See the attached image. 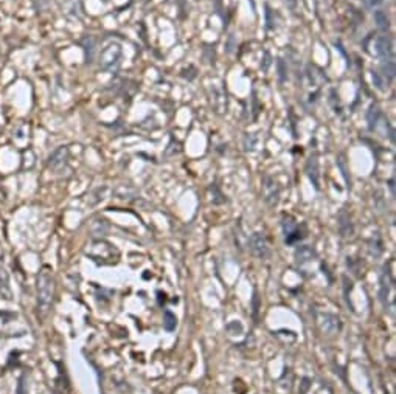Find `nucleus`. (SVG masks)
I'll return each instance as SVG.
<instances>
[{"instance_id":"nucleus-10","label":"nucleus","mask_w":396,"mask_h":394,"mask_svg":"<svg viewBox=\"0 0 396 394\" xmlns=\"http://www.w3.org/2000/svg\"><path fill=\"white\" fill-rule=\"evenodd\" d=\"M176 324H177V318L171 311H165L163 312V329L173 332L176 329Z\"/></svg>"},{"instance_id":"nucleus-11","label":"nucleus","mask_w":396,"mask_h":394,"mask_svg":"<svg viewBox=\"0 0 396 394\" xmlns=\"http://www.w3.org/2000/svg\"><path fill=\"white\" fill-rule=\"evenodd\" d=\"M384 251V247H382V241H381V238L376 235V242L372 239L370 241V253L375 256V258H378V256H381V253Z\"/></svg>"},{"instance_id":"nucleus-3","label":"nucleus","mask_w":396,"mask_h":394,"mask_svg":"<svg viewBox=\"0 0 396 394\" xmlns=\"http://www.w3.org/2000/svg\"><path fill=\"white\" fill-rule=\"evenodd\" d=\"M283 233H284V242L287 245H294L295 242H299L305 238V235L300 232V227L297 225V222L291 216H284L283 219Z\"/></svg>"},{"instance_id":"nucleus-5","label":"nucleus","mask_w":396,"mask_h":394,"mask_svg":"<svg viewBox=\"0 0 396 394\" xmlns=\"http://www.w3.org/2000/svg\"><path fill=\"white\" fill-rule=\"evenodd\" d=\"M249 248H250V253L259 259H266L269 256V244H268V239L264 235L261 233H255L250 241H249Z\"/></svg>"},{"instance_id":"nucleus-4","label":"nucleus","mask_w":396,"mask_h":394,"mask_svg":"<svg viewBox=\"0 0 396 394\" xmlns=\"http://www.w3.org/2000/svg\"><path fill=\"white\" fill-rule=\"evenodd\" d=\"M317 324L320 326V329L325 334H329V335L340 331V320L333 314H326V312L317 314Z\"/></svg>"},{"instance_id":"nucleus-1","label":"nucleus","mask_w":396,"mask_h":394,"mask_svg":"<svg viewBox=\"0 0 396 394\" xmlns=\"http://www.w3.org/2000/svg\"><path fill=\"white\" fill-rule=\"evenodd\" d=\"M36 295H38V314L45 318L53 306L56 295V281L50 266H42L36 276Z\"/></svg>"},{"instance_id":"nucleus-6","label":"nucleus","mask_w":396,"mask_h":394,"mask_svg":"<svg viewBox=\"0 0 396 394\" xmlns=\"http://www.w3.org/2000/svg\"><path fill=\"white\" fill-rule=\"evenodd\" d=\"M0 300H5V301H13V289L10 284V275L8 272L0 267Z\"/></svg>"},{"instance_id":"nucleus-9","label":"nucleus","mask_w":396,"mask_h":394,"mask_svg":"<svg viewBox=\"0 0 396 394\" xmlns=\"http://www.w3.org/2000/svg\"><path fill=\"white\" fill-rule=\"evenodd\" d=\"M314 258H315V251L311 247H308V245L299 247V248H297V251H295L297 266H303V264H306V262H311Z\"/></svg>"},{"instance_id":"nucleus-8","label":"nucleus","mask_w":396,"mask_h":394,"mask_svg":"<svg viewBox=\"0 0 396 394\" xmlns=\"http://www.w3.org/2000/svg\"><path fill=\"white\" fill-rule=\"evenodd\" d=\"M65 160H67V149L61 148V149H58V151L50 157V160H48V168L53 170V171H58V170H61V168L65 165Z\"/></svg>"},{"instance_id":"nucleus-12","label":"nucleus","mask_w":396,"mask_h":394,"mask_svg":"<svg viewBox=\"0 0 396 394\" xmlns=\"http://www.w3.org/2000/svg\"><path fill=\"white\" fill-rule=\"evenodd\" d=\"M258 312H259V297L256 290L253 292V298H252V314H253V320L255 323H258Z\"/></svg>"},{"instance_id":"nucleus-2","label":"nucleus","mask_w":396,"mask_h":394,"mask_svg":"<svg viewBox=\"0 0 396 394\" xmlns=\"http://www.w3.org/2000/svg\"><path fill=\"white\" fill-rule=\"evenodd\" d=\"M394 289V279L391 272L388 270V266L385 264L381 275H379V301L381 304L385 307V311H391L393 314V297H391V290Z\"/></svg>"},{"instance_id":"nucleus-7","label":"nucleus","mask_w":396,"mask_h":394,"mask_svg":"<svg viewBox=\"0 0 396 394\" xmlns=\"http://www.w3.org/2000/svg\"><path fill=\"white\" fill-rule=\"evenodd\" d=\"M118 58H120V50H118V47H114V45L108 47V48L103 51V54H101V64H103V67H104V69H112L114 64L118 62Z\"/></svg>"}]
</instances>
